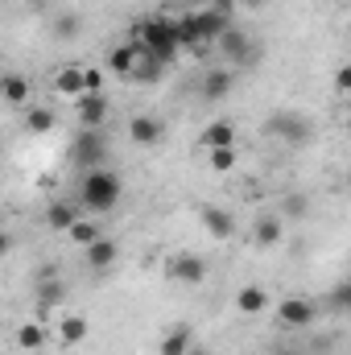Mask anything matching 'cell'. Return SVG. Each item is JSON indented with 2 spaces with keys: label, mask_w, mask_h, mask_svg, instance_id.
I'll use <instances>...</instances> for the list:
<instances>
[{
  "label": "cell",
  "mask_w": 351,
  "mask_h": 355,
  "mask_svg": "<svg viewBox=\"0 0 351 355\" xmlns=\"http://www.w3.org/2000/svg\"><path fill=\"white\" fill-rule=\"evenodd\" d=\"M124 194V178L108 166H95L83 174V186H79V207L83 211H112Z\"/></svg>",
  "instance_id": "cell-1"
},
{
  "label": "cell",
  "mask_w": 351,
  "mask_h": 355,
  "mask_svg": "<svg viewBox=\"0 0 351 355\" xmlns=\"http://www.w3.org/2000/svg\"><path fill=\"white\" fill-rule=\"evenodd\" d=\"M145 54H153L157 62H174L178 54V37H174V17H149L137 25V37H132Z\"/></svg>",
  "instance_id": "cell-2"
},
{
  "label": "cell",
  "mask_w": 351,
  "mask_h": 355,
  "mask_svg": "<svg viewBox=\"0 0 351 355\" xmlns=\"http://www.w3.org/2000/svg\"><path fill=\"white\" fill-rule=\"evenodd\" d=\"M264 132L277 137V141L289 145V149H306L310 137H314V124H310V116H302V112H293V107H281V112H273V116L264 120Z\"/></svg>",
  "instance_id": "cell-3"
},
{
  "label": "cell",
  "mask_w": 351,
  "mask_h": 355,
  "mask_svg": "<svg viewBox=\"0 0 351 355\" xmlns=\"http://www.w3.org/2000/svg\"><path fill=\"white\" fill-rule=\"evenodd\" d=\"M54 95H62V99H79V95H87V91H103V71L99 67H58L54 71Z\"/></svg>",
  "instance_id": "cell-4"
},
{
  "label": "cell",
  "mask_w": 351,
  "mask_h": 355,
  "mask_svg": "<svg viewBox=\"0 0 351 355\" xmlns=\"http://www.w3.org/2000/svg\"><path fill=\"white\" fill-rule=\"evenodd\" d=\"M215 50H219V58H228V62H252V58H257V42H252L240 25H228V29L215 37Z\"/></svg>",
  "instance_id": "cell-5"
},
{
  "label": "cell",
  "mask_w": 351,
  "mask_h": 355,
  "mask_svg": "<svg viewBox=\"0 0 351 355\" xmlns=\"http://www.w3.org/2000/svg\"><path fill=\"white\" fill-rule=\"evenodd\" d=\"M314 318H318V302H310V297H281L277 302V322L289 331H306V327H314Z\"/></svg>",
  "instance_id": "cell-6"
},
{
  "label": "cell",
  "mask_w": 351,
  "mask_h": 355,
  "mask_svg": "<svg viewBox=\"0 0 351 355\" xmlns=\"http://www.w3.org/2000/svg\"><path fill=\"white\" fill-rule=\"evenodd\" d=\"M162 137H166V124H162L157 116L137 112V116L128 120V141H132L137 149H157V145H162Z\"/></svg>",
  "instance_id": "cell-7"
},
{
  "label": "cell",
  "mask_w": 351,
  "mask_h": 355,
  "mask_svg": "<svg viewBox=\"0 0 351 355\" xmlns=\"http://www.w3.org/2000/svg\"><path fill=\"white\" fill-rule=\"evenodd\" d=\"M71 157H75L83 170H95V166H103V157H108V145H103L99 128H83V132L75 137V149H71Z\"/></svg>",
  "instance_id": "cell-8"
},
{
  "label": "cell",
  "mask_w": 351,
  "mask_h": 355,
  "mask_svg": "<svg viewBox=\"0 0 351 355\" xmlns=\"http://www.w3.org/2000/svg\"><path fill=\"white\" fill-rule=\"evenodd\" d=\"M190 17H194V29H198V37H203V46H207V50H211V46H215V37L232 25V12H223V8H215V4L194 8Z\"/></svg>",
  "instance_id": "cell-9"
},
{
  "label": "cell",
  "mask_w": 351,
  "mask_h": 355,
  "mask_svg": "<svg viewBox=\"0 0 351 355\" xmlns=\"http://www.w3.org/2000/svg\"><path fill=\"white\" fill-rule=\"evenodd\" d=\"M198 223L207 227V236L211 240H219V244H228V240H236V215L232 211H223V207H198Z\"/></svg>",
  "instance_id": "cell-10"
},
{
  "label": "cell",
  "mask_w": 351,
  "mask_h": 355,
  "mask_svg": "<svg viewBox=\"0 0 351 355\" xmlns=\"http://www.w3.org/2000/svg\"><path fill=\"white\" fill-rule=\"evenodd\" d=\"M170 281H178V285H203L207 281V261L198 257V252H178L174 261H170Z\"/></svg>",
  "instance_id": "cell-11"
},
{
  "label": "cell",
  "mask_w": 351,
  "mask_h": 355,
  "mask_svg": "<svg viewBox=\"0 0 351 355\" xmlns=\"http://www.w3.org/2000/svg\"><path fill=\"white\" fill-rule=\"evenodd\" d=\"M108 95L103 91H87V95H79L75 99V116H79V128H103V120H108Z\"/></svg>",
  "instance_id": "cell-12"
},
{
  "label": "cell",
  "mask_w": 351,
  "mask_h": 355,
  "mask_svg": "<svg viewBox=\"0 0 351 355\" xmlns=\"http://www.w3.org/2000/svg\"><path fill=\"white\" fill-rule=\"evenodd\" d=\"M120 261V244L112 240V236H95L87 248H83V265L91 272H108V268Z\"/></svg>",
  "instance_id": "cell-13"
},
{
  "label": "cell",
  "mask_w": 351,
  "mask_h": 355,
  "mask_svg": "<svg viewBox=\"0 0 351 355\" xmlns=\"http://www.w3.org/2000/svg\"><path fill=\"white\" fill-rule=\"evenodd\" d=\"M21 124H25L29 137H46V132L58 128V112L50 103H25L21 107Z\"/></svg>",
  "instance_id": "cell-14"
},
{
  "label": "cell",
  "mask_w": 351,
  "mask_h": 355,
  "mask_svg": "<svg viewBox=\"0 0 351 355\" xmlns=\"http://www.w3.org/2000/svg\"><path fill=\"white\" fill-rule=\"evenodd\" d=\"M91 335V322L83 318V314H58V322H54V339L62 343V347H79V343H87Z\"/></svg>",
  "instance_id": "cell-15"
},
{
  "label": "cell",
  "mask_w": 351,
  "mask_h": 355,
  "mask_svg": "<svg viewBox=\"0 0 351 355\" xmlns=\"http://www.w3.org/2000/svg\"><path fill=\"white\" fill-rule=\"evenodd\" d=\"M281 240H285V219H281L277 211L257 215V223H252V244H257V248H277Z\"/></svg>",
  "instance_id": "cell-16"
},
{
  "label": "cell",
  "mask_w": 351,
  "mask_h": 355,
  "mask_svg": "<svg viewBox=\"0 0 351 355\" xmlns=\"http://www.w3.org/2000/svg\"><path fill=\"white\" fill-rule=\"evenodd\" d=\"M12 343H17L21 352H42V347L50 343V327H46L42 318H25V322H17V331H12Z\"/></svg>",
  "instance_id": "cell-17"
},
{
  "label": "cell",
  "mask_w": 351,
  "mask_h": 355,
  "mask_svg": "<svg viewBox=\"0 0 351 355\" xmlns=\"http://www.w3.org/2000/svg\"><path fill=\"white\" fill-rule=\"evenodd\" d=\"M0 99H4L8 107H25V103H33V83H29L21 71H4V79H0Z\"/></svg>",
  "instance_id": "cell-18"
},
{
  "label": "cell",
  "mask_w": 351,
  "mask_h": 355,
  "mask_svg": "<svg viewBox=\"0 0 351 355\" xmlns=\"http://www.w3.org/2000/svg\"><path fill=\"white\" fill-rule=\"evenodd\" d=\"M162 71H166V62H157L153 54H145V50H137V62H132V71H128V83H141V87H153V83L162 79Z\"/></svg>",
  "instance_id": "cell-19"
},
{
  "label": "cell",
  "mask_w": 351,
  "mask_h": 355,
  "mask_svg": "<svg viewBox=\"0 0 351 355\" xmlns=\"http://www.w3.org/2000/svg\"><path fill=\"white\" fill-rule=\"evenodd\" d=\"M79 215H83V207L71 202V198H54V202L46 207V223H50V232H67Z\"/></svg>",
  "instance_id": "cell-20"
},
{
  "label": "cell",
  "mask_w": 351,
  "mask_h": 355,
  "mask_svg": "<svg viewBox=\"0 0 351 355\" xmlns=\"http://www.w3.org/2000/svg\"><path fill=\"white\" fill-rule=\"evenodd\" d=\"M264 310H268V293H264L261 285H240V289H236V314L257 318Z\"/></svg>",
  "instance_id": "cell-21"
},
{
  "label": "cell",
  "mask_w": 351,
  "mask_h": 355,
  "mask_svg": "<svg viewBox=\"0 0 351 355\" xmlns=\"http://www.w3.org/2000/svg\"><path fill=\"white\" fill-rule=\"evenodd\" d=\"M232 71H207L203 75V83H198V91H203V99H211V103H219V99H228L232 95Z\"/></svg>",
  "instance_id": "cell-22"
},
{
  "label": "cell",
  "mask_w": 351,
  "mask_h": 355,
  "mask_svg": "<svg viewBox=\"0 0 351 355\" xmlns=\"http://www.w3.org/2000/svg\"><path fill=\"white\" fill-rule=\"evenodd\" d=\"M236 145V124L232 120H211L203 128V149H228Z\"/></svg>",
  "instance_id": "cell-23"
},
{
  "label": "cell",
  "mask_w": 351,
  "mask_h": 355,
  "mask_svg": "<svg viewBox=\"0 0 351 355\" xmlns=\"http://www.w3.org/2000/svg\"><path fill=\"white\" fill-rule=\"evenodd\" d=\"M137 42H124V46H112V54H108V71L116 75V79H128V71H132V62H137Z\"/></svg>",
  "instance_id": "cell-24"
},
{
  "label": "cell",
  "mask_w": 351,
  "mask_h": 355,
  "mask_svg": "<svg viewBox=\"0 0 351 355\" xmlns=\"http://www.w3.org/2000/svg\"><path fill=\"white\" fill-rule=\"evenodd\" d=\"M277 215L281 219H306L310 215V194L306 190H285L281 202H277Z\"/></svg>",
  "instance_id": "cell-25"
},
{
  "label": "cell",
  "mask_w": 351,
  "mask_h": 355,
  "mask_svg": "<svg viewBox=\"0 0 351 355\" xmlns=\"http://www.w3.org/2000/svg\"><path fill=\"white\" fill-rule=\"evenodd\" d=\"M190 343H194L190 327H170V331L157 339V355H186L190 352Z\"/></svg>",
  "instance_id": "cell-26"
},
{
  "label": "cell",
  "mask_w": 351,
  "mask_h": 355,
  "mask_svg": "<svg viewBox=\"0 0 351 355\" xmlns=\"http://www.w3.org/2000/svg\"><path fill=\"white\" fill-rule=\"evenodd\" d=\"M50 29H54V37H58V42H75V37L83 33V17H79V12H67V8H62V12H54Z\"/></svg>",
  "instance_id": "cell-27"
},
{
  "label": "cell",
  "mask_w": 351,
  "mask_h": 355,
  "mask_svg": "<svg viewBox=\"0 0 351 355\" xmlns=\"http://www.w3.org/2000/svg\"><path fill=\"white\" fill-rule=\"evenodd\" d=\"M95 236H103V232H99V223H95V219H87V211L67 227V240H71V244H79V248H87Z\"/></svg>",
  "instance_id": "cell-28"
},
{
  "label": "cell",
  "mask_w": 351,
  "mask_h": 355,
  "mask_svg": "<svg viewBox=\"0 0 351 355\" xmlns=\"http://www.w3.org/2000/svg\"><path fill=\"white\" fill-rule=\"evenodd\" d=\"M207 166H211L215 174H232V170L240 166V153H236V145H228V149H207Z\"/></svg>",
  "instance_id": "cell-29"
},
{
  "label": "cell",
  "mask_w": 351,
  "mask_h": 355,
  "mask_svg": "<svg viewBox=\"0 0 351 355\" xmlns=\"http://www.w3.org/2000/svg\"><path fill=\"white\" fill-rule=\"evenodd\" d=\"M37 297H42V306H46V310H50V302H62V281H58V272H46V277H42Z\"/></svg>",
  "instance_id": "cell-30"
},
{
  "label": "cell",
  "mask_w": 351,
  "mask_h": 355,
  "mask_svg": "<svg viewBox=\"0 0 351 355\" xmlns=\"http://www.w3.org/2000/svg\"><path fill=\"white\" fill-rule=\"evenodd\" d=\"M348 302H351V285L343 281V285H335V293H331V302H327V306H331L335 314H343V310H348Z\"/></svg>",
  "instance_id": "cell-31"
},
{
  "label": "cell",
  "mask_w": 351,
  "mask_h": 355,
  "mask_svg": "<svg viewBox=\"0 0 351 355\" xmlns=\"http://www.w3.org/2000/svg\"><path fill=\"white\" fill-rule=\"evenodd\" d=\"M335 91H351V67H348V62L335 71Z\"/></svg>",
  "instance_id": "cell-32"
},
{
  "label": "cell",
  "mask_w": 351,
  "mask_h": 355,
  "mask_svg": "<svg viewBox=\"0 0 351 355\" xmlns=\"http://www.w3.org/2000/svg\"><path fill=\"white\" fill-rule=\"evenodd\" d=\"M8 252H12V236H8V232H0V261H4Z\"/></svg>",
  "instance_id": "cell-33"
},
{
  "label": "cell",
  "mask_w": 351,
  "mask_h": 355,
  "mask_svg": "<svg viewBox=\"0 0 351 355\" xmlns=\"http://www.w3.org/2000/svg\"><path fill=\"white\" fill-rule=\"evenodd\" d=\"M264 4H268V0H236V8H252V12H261Z\"/></svg>",
  "instance_id": "cell-34"
},
{
  "label": "cell",
  "mask_w": 351,
  "mask_h": 355,
  "mask_svg": "<svg viewBox=\"0 0 351 355\" xmlns=\"http://www.w3.org/2000/svg\"><path fill=\"white\" fill-rule=\"evenodd\" d=\"M215 8H223V12H236V0H211Z\"/></svg>",
  "instance_id": "cell-35"
},
{
  "label": "cell",
  "mask_w": 351,
  "mask_h": 355,
  "mask_svg": "<svg viewBox=\"0 0 351 355\" xmlns=\"http://www.w3.org/2000/svg\"><path fill=\"white\" fill-rule=\"evenodd\" d=\"M186 355H211V352H207L203 343H190V352H186Z\"/></svg>",
  "instance_id": "cell-36"
},
{
  "label": "cell",
  "mask_w": 351,
  "mask_h": 355,
  "mask_svg": "<svg viewBox=\"0 0 351 355\" xmlns=\"http://www.w3.org/2000/svg\"><path fill=\"white\" fill-rule=\"evenodd\" d=\"M277 355H302V352H298V347H281Z\"/></svg>",
  "instance_id": "cell-37"
},
{
  "label": "cell",
  "mask_w": 351,
  "mask_h": 355,
  "mask_svg": "<svg viewBox=\"0 0 351 355\" xmlns=\"http://www.w3.org/2000/svg\"><path fill=\"white\" fill-rule=\"evenodd\" d=\"M0 79H4V62H0Z\"/></svg>",
  "instance_id": "cell-38"
}]
</instances>
